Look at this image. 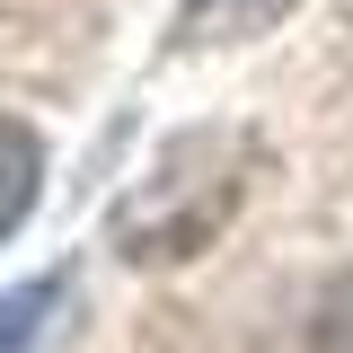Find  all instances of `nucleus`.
Masks as SVG:
<instances>
[{
	"mask_svg": "<svg viewBox=\"0 0 353 353\" xmlns=\"http://www.w3.org/2000/svg\"><path fill=\"white\" fill-rule=\"evenodd\" d=\"M318 353H353V274H336L327 283V301H318Z\"/></svg>",
	"mask_w": 353,
	"mask_h": 353,
	"instance_id": "39448f33",
	"label": "nucleus"
},
{
	"mask_svg": "<svg viewBox=\"0 0 353 353\" xmlns=\"http://www.w3.org/2000/svg\"><path fill=\"white\" fill-rule=\"evenodd\" d=\"M36 194H44V141H36V124L0 115V248L18 239V221L36 212Z\"/></svg>",
	"mask_w": 353,
	"mask_h": 353,
	"instance_id": "7ed1b4c3",
	"label": "nucleus"
},
{
	"mask_svg": "<svg viewBox=\"0 0 353 353\" xmlns=\"http://www.w3.org/2000/svg\"><path fill=\"white\" fill-rule=\"evenodd\" d=\"M292 9H301V0H185V9H176V27H168V44H176V53L256 44V36H274Z\"/></svg>",
	"mask_w": 353,
	"mask_h": 353,
	"instance_id": "f03ea898",
	"label": "nucleus"
},
{
	"mask_svg": "<svg viewBox=\"0 0 353 353\" xmlns=\"http://www.w3.org/2000/svg\"><path fill=\"white\" fill-rule=\"evenodd\" d=\"M248 176H256V132L248 124H194V132H176V141H159V159L124 185L106 239L132 265L203 256L221 230H230V212L248 203Z\"/></svg>",
	"mask_w": 353,
	"mask_h": 353,
	"instance_id": "f257e3e1",
	"label": "nucleus"
},
{
	"mask_svg": "<svg viewBox=\"0 0 353 353\" xmlns=\"http://www.w3.org/2000/svg\"><path fill=\"white\" fill-rule=\"evenodd\" d=\"M62 301H71V265H53V274H27L18 292H0V353H27L62 318Z\"/></svg>",
	"mask_w": 353,
	"mask_h": 353,
	"instance_id": "20e7f679",
	"label": "nucleus"
}]
</instances>
